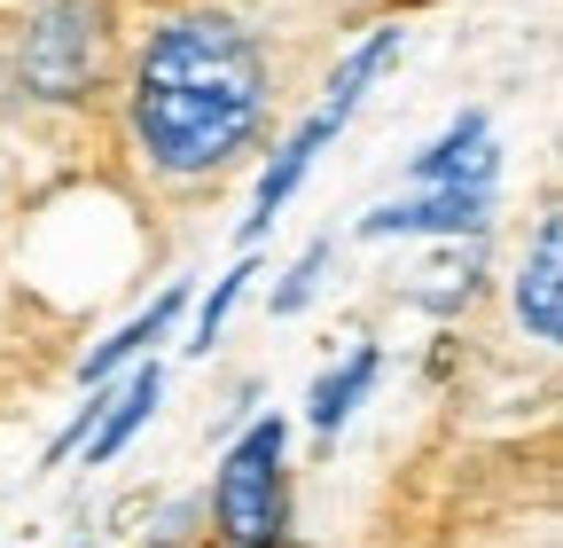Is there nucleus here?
Masks as SVG:
<instances>
[{
	"instance_id": "nucleus-1",
	"label": "nucleus",
	"mask_w": 563,
	"mask_h": 548,
	"mask_svg": "<svg viewBox=\"0 0 563 548\" xmlns=\"http://www.w3.org/2000/svg\"><path fill=\"white\" fill-rule=\"evenodd\" d=\"M118 87L133 150L173 180L228 173L282 102L258 17L228 9V0H180L173 17H157L118 63Z\"/></svg>"
},
{
	"instance_id": "nucleus-2",
	"label": "nucleus",
	"mask_w": 563,
	"mask_h": 548,
	"mask_svg": "<svg viewBox=\"0 0 563 548\" xmlns=\"http://www.w3.org/2000/svg\"><path fill=\"white\" fill-rule=\"evenodd\" d=\"M16 79L32 102H87L118 79V9L110 0H40L16 32Z\"/></svg>"
},
{
	"instance_id": "nucleus-3",
	"label": "nucleus",
	"mask_w": 563,
	"mask_h": 548,
	"mask_svg": "<svg viewBox=\"0 0 563 548\" xmlns=\"http://www.w3.org/2000/svg\"><path fill=\"white\" fill-rule=\"evenodd\" d=\"M391 55H399V24H384L376 40H361V47H352V63L336 72V87H329V95L313 102V118H306V125L290 133V142H282V157H274V165L258 173V212H251V235H258V228H266V220L282 212V204L298 196V180L313 173V157H321V150L336 142V133H344V118L361 110V95L376 87V72H384Z\"/></svg>"
},
{
	"instance_id": "nucleus-4",
	"label": "nucleus",
	"mask_w": 563,
	"mask_h": 548,
	"mask_svg": "<svg viewBox=\"0 0 563 548\" xmlns=\"http://www.w3.org/2000/svg\"><path fill=\"white\" fill-rule=\"evenodd\" d=\"M282 525V424H251L220 462V533L235 548H274Z\"/></svg>"
},
{
	"instance_id": "nucleus-5",
	"label": "nucleus",
	"mask_w": 563,
	"mask_h": 548,
	"mask_svg": "<svg viewBox=\"0 0 563 548\" xmlns=\"http://www.w3.org/2000/svg\"><path fill=\"white\" fill-rule=\"evenodd\" d=\"M485 212H493V188H422L407 204L368 212L361 235H462V228H485Z\"/></svg>"
},
{
	"instance_id": "nucleus-6",
	"label": "nucleus",
	"mask_w": 563,
	"mask_h": 548,
	"mask_svg": "<svg viewBox=\"0 0 563 548\" xmlns=\"http://www.w3.org/2000/svg\"><path fill=\"white\" fill-rule=\"evenodd\" d=\"M493 165H501V150H493L485 110H462L439 142L415 157V180L422 188H493Z\"/></svg>"
},
{
	"instance_id": "nucleus-7",
	"label": "nucleus",
	"mask_w": 563,
	"mask_h": 548,
	"mask_svg": "<svg viewBox=\"0 0 563 548\" xmlns=\"http://www.w3.org/2000/svg\"><path fill=\"white\" fill-rule=\"evenodd\" d=\"M517 321L540 337V346H555L563 337V220L548 212L540 235H532V259L517 274Z\"/></svg>"
},
{
	"instance_id": "nucleus-8",
	"label": "nucleus",
	"mask_w": 563,
	"mask_h": 548,
	"mask_svg": "<svg viewBox=\"0 0 563 548\" xmlns=\"http://www.w3.org/2000/svg\"><path fill=\"white\" fill-rule=\"evenodd\" d=\"M180 306H188V291H180V283H173V291H165V298H157V306H150V314H133V321H125V329H118V337H102V346H95V353H87V369H79V384H102V376H110V369H118V361H133V353H141V346H157V337H165V329H173V321H180Z\"/></svg>"
},
{
	"instance_id": "nucleus-9",
	"label": "nucleus",
	"mask_w": 563,
	"mask_h": 548,
	"mask_svg": "<svg viewBox=\"0 0 563 548\" xmlns=\"http://www.w3.org/2000/svg\"><path fill=\"white\" fill-rule=\"evenodd\" d=\"M150 416H157V369H133L125 392H118V407H110V416L95 424V439H87V462H110L141 424H150Z\"/></svg>"
},
{
	"instance_id": "nucleus-10",
	"label": "nucleus",
	"mask_w": 563,
	"mask_h": 548,
	"mask_svg": "<svg viewBox=\"0 0 563 548\" xmlns=\"http://www.w3.org/2000/svg\"><path fill=\"white\" fill-rule=\"evenodd\" d=\"M376 384V346H352L344 353V369L336 376H321V392H313V431H336L352 407H361V392Z\"/></svg>"
},
{
	"instance_id": "nucleus-11",
	"label": "nucleus",
	"mask_w": 563,
	"mask_h": 548,
	"mask_svg": "<svg viewBox=\"0 0 563 548\" xmlns=\"http://www.w3.org/2000/svg\"><path fill=\"white\" fill-rule=\"evenodd\" d=\"M321 259H329V243H313V251H306V259L290 266V283L274 291V314H298V306L313 298V283H321Z\"/></svg>"
},
{
	"instance_id": "nucleus-12",
	"label": "nucleus",
	"mask_w": 563,
	"mask_h": 548,
	"mask_svg": "<svg viewBox=\"0 0 563 548\" xmlns=\"http://www.w3.org/2000/svg\"><path fill=\"white\" fill-rule=\"evenodd\" d=\"M243 283H251V266H235V274H228V283H220V291H211V298H203V337H196V346H211V337H220V329H228V314H235V298H243Z\"/></svg>"
},
{
	"instance_id": "nucleus-13",
	"label": "nucleus",
	"mask_w": 563,
	"mask_h": 548,
	"mask_svg": "<svg viewBox=\"0 0 563 548\" xmlns=\"http://www.w3.org/2000/svg\"><path fill=\"white\" fill-rule=\"evenodd\" d=\"M0 9H40V0H0Z\"/></svg>"
}]
</instances>
